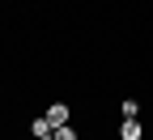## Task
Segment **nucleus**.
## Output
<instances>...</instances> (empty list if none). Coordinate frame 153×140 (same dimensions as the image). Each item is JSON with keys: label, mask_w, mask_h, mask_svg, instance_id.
<instances>
[{"label": "nucleus", "mask_w": 153, "mask_h": 140, "mask_svg": "<svg viewBox=\"0 0 153 140\" xmlns=\"http://www.w3.org/2000/svg\"><path fill=\"white\" fill-rule=\"evenodd\" d=\"M47 123H51V127H64V123H68V106H60V102H55V106L47 110Z\"/></svg>", "instance_id": "nucleus-1"}, {"label": "nucleus", "mask_w": 153, "mask_h": 140, "mask_svg": "<svg viewBox=\"0 0 153 140\" xmlns=\"http://www.w3.org/2000/svg\"><path fill=\"white\" fill-rule=\"evenodd\" d=\"M119 140H140V123H136V119H123V127H119Z\"/></svg>", "instance_id": "nucleus-2"}, {"label": "nucleus", "mask_w": 153, "mask_h": 140, "mask_svg": "<svg viewBox=\"0 0 153 140\" xmlns=\"http://www.w3.org/2000/svg\"><path fill=\"white\" fill-rule=\"evenodd\" d=\"M51 140H76V132L64 123V127H55V136H51Z\"/></svg>", "instance_id": "nucleus-3"}]
</instances>
